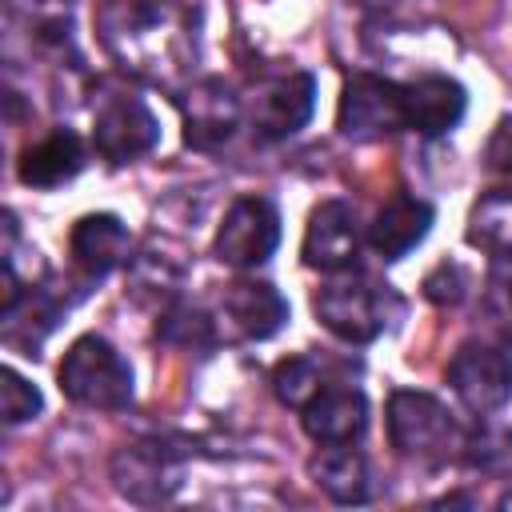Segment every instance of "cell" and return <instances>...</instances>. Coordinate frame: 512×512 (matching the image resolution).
<instances>
[{
  "label": "cell",
  "instance_id": "2e32d148",
  "mask_svg": "<svg viewBox=\"0 0 512 512\" xmlns=\"http://www.w3.org/2000/svg\"><path fill=\"white\" fill-rule=\"evenodd\" d=\"M68 248H72L76 268H80L88 280H100V276H108L112 268H120V264L128 260L132 236H128V228H124L120 216H112V212H92V216H80V220H76Z\"/></svg>",
  "mask_w": 512,
  "mask_h": 512
},
{
  "label": "cell",
  "instance_id": "52a82bcc",
  "mask_svg": "<svg viewBox=\"0 0 512 512\" xmlns=\"http://www.w3.org/2000/svg\"><path fill=\"white\" fill-rule=\"evenodd\" d=\"M448 384L472 412H496L512 396V352L492 340H464L448 360Z\"/></svg>",
  "mask_w": 512,
  "mask_h": 512
},
{
  "label": "cell",
  "instance_id": "484cf974",
  "mask_svg": "<svg viewBox=\"0 0 512 512\" xmlns=\"http://www.w3.org/2000/svg\"><path fill=\"white\" fill-rule=\"evenodd\" d=\"M148 268H156V260H136V288H148ZM176 280H180V276H164V272H160V280H152V284H160L164 292H172Z\"/></svg>",
  "mask_w": 512,
  "mask_h": 512
},
{
  "label": "cell",
  "instance_id": "8fae6325",
  "mask_svg": "<svg viewBox=\"0 0 512 512\" xmlns=\"http://www.w3.org/2000/svg\"><path fill=\"white\" fill-rule=\"evenodd\" d=\"M180 108H184V144H192L200 152H212V148L228 144L232 132L240 128V116H244L240 96L216 76L196 80L180 96Z\"/></svg>",
  "mask_w": 512,
  "mask_h": 512
},
{
  "label": "cell",
  "instance_id": "7a4b0ae2",
  "mask_svg": "<svg viewBox=\"0 0 512 512\" xmlns=\"http://www.w3.org/2000/svg\"><path fill=\"white\" fill-rule=\"evenodd\" d=\"M388 440L400 456L420 464L460 460L468 448V428L428 392H392L388 400Z\"/></svg>",
  "mask_w": 512,
  "mask_h": 512
},
{
  "label": "cell",
  "instance_id": "ffe728a7",
  "mask_svg": "<svg viewBox=\"0 0 512 512\" xmlns=\"http://www.w3.org/2000/svg\"><path fill=\"white\" fill-rule=\"evenodd\" d=\"M468 244L500 256H512V184L484 192L468 212Z\"/></svg>",
  "mask_w": 512,
  "mask_h": 512
},
{
  "label": "cell",
  "instance_id": "7c38bea8",
  "mask_svg": "<svg viewBox=\"0 0 512 512\" xmlns=\"http://www.w3.org/2000/svg\"><path fill=\"white\" fill-rule=\"evenodd\" d=\"M304 264L320 272H344L360 256V224L356 208L344 200H324L312 208L304 228Z\"/></svg>",
  "mask_w": 512,
  "mask_h": 512
},
{
  "label": "cell",
  "instance_id": "30bf717a",
  "mask_svg": "<svg viewBox=\"0 0 512 512\" xmlns=\"http://www.w3.org/2000/svg\"><path fill=\"white\" fill-rule=\"evenodd\" d=\"M112 480L136 504H164L180 488V456L160 440L124 444L112 460Z\"/></svg>",
  "mask_w": 512,
  "mask_h": 512
},
{
  "label": "cell",
  "instance_id": "cb8c5ba5",
  "mask_svg": "<svg viewBox=\"0 0 512 512\" xmlns=\"http://www.w3.org/2000/svg\"><path fill=\"white\" fill-rule=\"evenodd\" d=\"M464 268L460 264H440L428 280H424V292H428V300H436V304H460V296H464Z\"/></svg>",
  "mask_w": 512,
  "mask_h": 512
},
{
  "label": "cell",
  "instance_id": "603a6c76",
  "mask_svg": "<svg viewBox=\"0 0 512 512\" xmlns=\"http://www.w3.org/2000/svg\"><path fill=\"white\" fill-rule=\"evenodd\" d=\"M0 408H4V424H24L32 420L44 400L36 392V384H28L16 368H4V388H0Z\"/></svg>",
  "mask_w": 512,
  "mask_h": 512
},
{
  "label": "cell",
  "instance_id": "6da1fadb",
  "mask_svg": "<svg viewBox=\"0 0 512 512\" xmlns=\"http://www.w3.org/2000/svg\"><path fill=\"white\" fill-rule=\"evenodd\" d=\"M96 32L128 76L160 88H180L200 56L196 16L176 0H108L96 12Z\"/></svg>",
  "mask_w": 512,
  "mask_h": 512
},
{
  "label": "cell",
  "instance_id": "5b68a950",
  "mask_svg": "<svg viewBox=\"0 0 512 512\" xmlns=\"http://www.w3.org/2000/svg\"><path fill=\"white\" fill-rule=\"evenodd\" d=\"M160 140V124L152 116V108L120 88V84H100L96 100H92V148L108 160V164H128L144 152H152Z\"/></svg>",
  "mask_w": 512,
  "mask_h": 512
},
{
  "label": "cell",
  "instance_id": "9a60e30c",
  "mask_svg": "<svg viewBox=\"0 0 512 512\" xmlns=\"http://www.w3.org/2000/svg\"><path fill=\"white\" fill-rule=\"evenodd\" d=\"M304 432L316 444H352L368 428V400L360 388H320L304 408Z\"/></svg>",
  "mask_w": 512,
  "mask_h": 512
},
{
  "label": "cell",
  "instance_id": "4fadbf2b",
  "mask_svg": "<svg viewBox=\"0 0 512 512\" xmlns=\"http://www.w3.org/2000/svg\"><path fill=\"white\" fill-rule=\"evenodd\" d=\"M220 308L240 340H268L288 320V300L268 280H232Z\"/></svg>",
  "mask_w": 512,
  "mask_h": 512
},
{
  "label": "cell",
  "instance_id": "3957f363",
  "mask_svg": "<svg viewBox=\"0 0 512 512\" xmlns=\"http://www.w3.org/2000/svg\"><path fill=\"white\" fill-rule=\"evenodd\" d=\"M320 324L348 340V344H368L376 340L396 316H400V300L388 284L364 280V276H348V280H332L316 292L312 300Z\"/></svg>",
  "mask_w": 512,
  "mask_h": 512
},
{
  "label": "cell",
  "instance_id": "d6986e66",
  "mask_svg": "<svg viewBox=\"0 0 512 512\" xmlns=\"http://www.w3.org/2000/svg\"><path fill=\"white\" fill-rule=\"evenodd\" d=\"M316 488H324L336 504H364L372 496L368 460L352 444H324L308 464Z\"/></svg>",
  "mask_w": 512,
  "mask_h": 512
},
{
  "label": "cell",
  "instance_id": "8992f818",
  "mask_svg": "<svg viewBox=\"0 0 512 512\" xmlns=\"http://www.w3.org/2000/svg\"><path fill=\"white\" fill-rule=\"evenodd\" d=\"M280 244V212L268 196H240L216 228V260L228 268H260Z\"/></svg>",
  "mask_w": 512,
  "mask_h": 512
},
{
  "label": "cell",
  "instance_id": "d4e9b609",
  "mask_svg": "<svg viewBox=\"0 0 512 512\" xmlns=\"http://www.w3.org/2000/svg\"><path fill=\"white\" fill-rule=\"evenodd\" d=\"M488 168L512 184V120H504L488 140Z\"/></svg>",
  "mask_w": 512,
  "mask_h": 512
},
{
  "label": "cell",
  "instance_id": "e0dca14e",
  "mask_svg": "<svg viewBox=\"0 0 512 512\" xmlns=\"http://www.w3.org/2000/svg\"><path fill=\"white\" fill-rule=\"evenodd\" d=\"M428 228H432V208L408 192H396L368 224V244L376 248L380 260H400L428 236Z\"/></svg>",
  "mask_w": 512,
  "mask_h": 512
},
{
  "label": "cell",
  "instance_id": "7402d4cb",
  "mask_svg": "<svg viewBox=\"0 0 512 512\" xmlns=\"http://www.w3.org/2000/svg\"><path fill=\"white\" fill-rule=\"evenodd\" d=\"M160 340L164 344H176V348H212L216 344V328L212 320L200 312V308H172L160 316Z\"/></svg>",
  "mask_w": 512,
  "mask_h": 512
},
{
  "label": "cell",
  "instance_id": "5bb4252c",
  "mask_svg": "<svg viewBox=\"0 0 512 512\" xmlns=\"http://www.w3.org/2000/svg\"><path fill=\"white\" fill-rule=\"evenodd\" d=\"M468 108L464 88L452 76H416L412 84H404V120L412 132L420 136H444L460 124Z\"/></svg>",
  "mask_w": 512,
  "mask_h": 512
},
{
  "label": "cell",
  "instance_id": "44dd1931",
  "mask_svg": "<svg viewBox=\"0 0 512 512\" xmlns=\"http://www.w3.org/2000/svg\"><path fill=\"white\" fill-rule=\"evenodd\" d=\"M324 388V376H320V364L308 360V356H288L272 368V392L280 396V404L288 408H304L316 392Z\"/></svg>",
  "mask_w": 512,
  "mask_h": 512
},
{
  "label": "cell",
  "instance_id": "ac0fdd59",
  "mask_svg": "<svg viewBox=\"0 0 512 512\" xmlns=\"http://www.w3.org/2000/svg\"><path fill=\"white\" fill-rule=\"evenodd\" d=\"M84 168V144L72 128H52L20 152V180L28 188H60Z\"/></svg>",
  "mask_w": 512,
  "mask_h": 512
},
{
  "label": "cell",
  "instance_id": "4316f807",
  "mask_svg": "<svg viewBox=\"0 0 512 512\" xmlns=\"http://www.w3.org/2000/svg\"><path fill=\"white\" fill-rule=\"evenodd\" d=\"M496 284H500V292H504L508 304H512V256H500V260H496Z\"/></svg>",
  "mask_w": 512,
  "mask_h": 512
},
{
  "label": "cell",
  "instance_id": "277c9868",
  "mask_svg": "<svg viewBox=\"0 0 512 512\" xmlns=\"http://www.w3.org/2000/svg\"><path fill=\"white\" fill-rule=\"evenodd\" d=\"M60 388L84 408L120 412L132 404V368L104 336H80L60 360Z\"/></svg>",
  "mask_w": 512,
  "mask_h": 512
},
{
  "label": "cell",
  "instance_id": "ba28073f",
  "mask_svg": "<svg viewBox=\"0 0 512 512\" xmlns=\"http://www.w3.org/2000/svg\"><path fill=\"white\" fill-rule=\"evenodd\" d=\"M336 128L348 140H384L400 128H408L404 120V84L380 80V76H352L344 84L340 96V112H336Z\"/></svg>",
  "mask_w": 512,
  "mask_h": 512
},
{
  "label": "cell",
  "instance_id": "9c48e42d",
  "mask_svg": "<svg viewBox=\"0 0 512 512\" xmlns=\"http://www.w3.org/2000/svg\"><path fill=\"white\" fill-rule=\"evenodd\" d=\"M316 104V80L300 68L264 76L248 100V124L260 140H284L300 132Z\"/></svg>",
  "mask_w": 512,
  "mask_h": 512
}]
</instances>
